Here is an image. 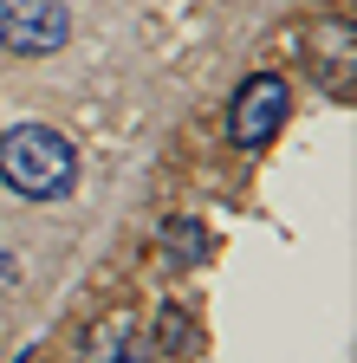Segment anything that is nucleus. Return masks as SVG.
<instances>
[{"label":"nucleus","instance_id":"3","mask_svg":"<svg viewBox=\"0 0 357 363\" xmlns=\"http://www.w3.org/2000/svg\"><path fill=\"white\" fill-rule=\"evenodd\" d=\"M72 39V7L65 0H0V45L20 59H46Z\"/></svg>","mask_w":357,"mask_h":363},{"label":"nucleus","instance_id":"2","mask_svg":"<svg viewBox=\"0 0 357 363\" xmlns=\"http://www.w3.org/2000/svg\"><path fill=\"white\" fill-rule=\"evenodd\" d=\"M286 111H292V91H286L280 72H253V78H241L234 104H228V136H234V150L273 143L280 123H286Z\"/></svg>","mask_w":357,"mask_h":363},{"label":"nucleus","instance_id":"1","mask_svg":"<svg viewBox=\"0 0 357 363\" xmlns=\"http://www.w3.org/2000/svg\"><path fill=\"white\" fill-rule=\"evenodd\" d=\"M0 182L26 201H65L78 189V150L53 123H20L0 136Z\"/></svg>","mask_w":357,"mask_h":363}]
</instances>
